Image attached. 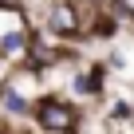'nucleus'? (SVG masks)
<instances>
[{
	"instance_id": "obj_1",
	"label": "nucleus",
	"mask_w": 134,
	"mask_h": 134,
	"mask_svg": "<svg viewBox=\"0 0 134 134\" xmlns=\"http://www.w3.org/2000/svg\"><path fill=\"white\" fill-rule=\"evenodd\" d=\"M36 118H40V126H47V130H71L75 126V107H67L63 99H55V95H43L40 103H36Z\"/></svg>"
},
{
	"instance_id": "obj_2",
	"label": "nucleus",
	"mask_w": 134,
	"mask_h": 134,
	"mask_svg": "<svg viewBox=\"0 0 134 134\" xmlns=\"http://www.w3.org/2000/svg\"><path fill=\"white\" fill-rule=\"evenodd\" d=\"M47 24H51V32H79V12H75V4H67V0H59V4L51 8V16H47Z\"/></svg>"
},
{
	"instance_id": "obj_3",
	"label": "nucleus",
	"mask_w": 134,
	"mask_h": 134,
	"mask_svg": "<svg viewBox=\"0 0 134 134\" xmlns=\"http://www.w3.org/2000/svg\"><path fill=\"white\" fill-rule=\"evenodd\" d=\"M0 4H4V8H12V12H16V8H20V0H0Z\"/></svg>"
}]
</instances>
